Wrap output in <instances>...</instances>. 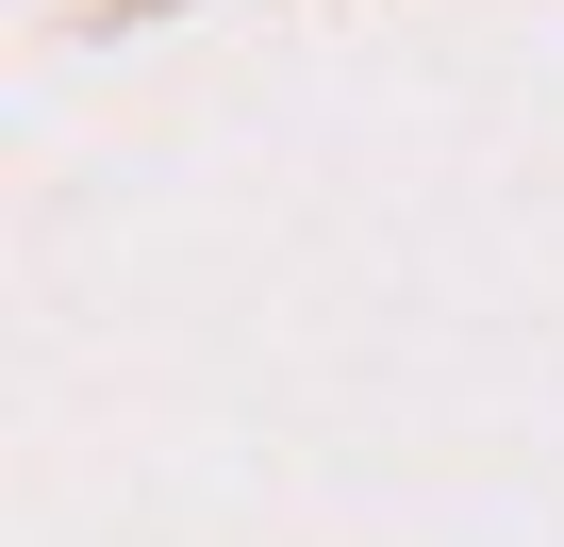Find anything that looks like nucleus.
Listing matches in <instances>:
<instances>
[]
</instances>
